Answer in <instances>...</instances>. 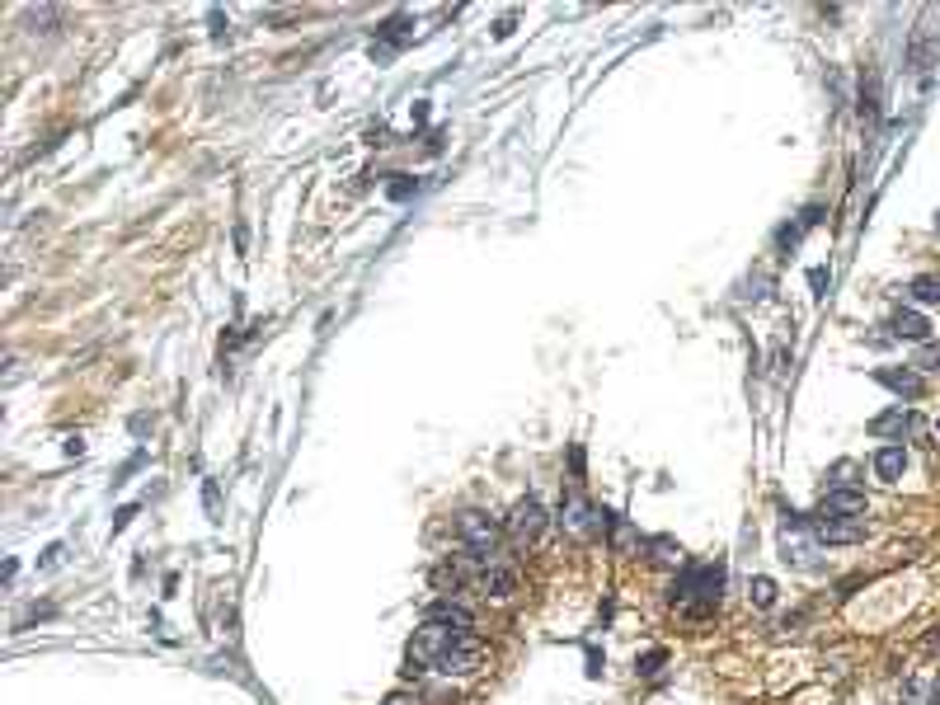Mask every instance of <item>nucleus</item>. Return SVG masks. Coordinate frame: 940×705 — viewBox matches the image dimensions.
Returning <instances> with one entry per match:
<instances>
[{"label": "nucleus", "mask_w": 940, "mask_h": 705, "mask_svg": "<svg viewBox=\"0 0 940 705\" xmlns=\"http://www.w3.org/2000/svg\"><path fill=\"white\" fill-rule=\"evenodd\" d=\"M822 540L813 536V517H799V512H781V559L790 569H804V574H818L822 569Z\"/></svg>", "instance_id": "1"}, {"label": "nucleus", "mask_w": 940, "mask_h": 705, "mask_svg": "<svg viewBox=\"0 0 940 705\" xmlns=\"http://www.w3.org/2000/svg\"><path fill=\"white\" fill-rule=\"evenodd\" d=\"M456 536H461L465 555H475V559H499V522H494L489 512H480V508L461 512V517H456Z\"/></svg>", "instance_id": "2"}, {"label": "nucleus", "mask_w": 940, "mask_h": 705, "mask_svg": "<svg viewBox=\"0 0 940 705\" xmlns=\"http://www.w3.org/2000/svg\"><path fill=\"white\" fill-rule=\"evenodd\" d=\"M606 522H611V512H602V508L588 503L578 484L564 494V503H559V527L564 531H574V536H602Z\"/></svg>", "instance_id": "3"}, {"label": "nucleus", "mask_w": 940, "mask_h": 705, "mask_svg": "<svg viewBox=\"0 0 940 705\" xmlns=\"http://www.w3.org/2000/svg\"><path fill=\"white\" fill-rule=\"evenodd\" d=\"M540 531H546V508H540L536 499H522L512 508L508 517V536H512V546H536Z\"/></svg>", "instance_id": "4"}, {"label": "nucleus", "mask_w": 940, "mask_h": 705, "mask_svg": "<svg viewBox=\"0 0 940 705\" xmlns=\"http://www.w3.org/2000/svg\"><path fill=\"white\" fill-rule=\"evenodd\" d=\"M813 536L822 546H856L870 536L865 517H813Z\"/></svg>", "instance_id": "5"}, {"label": "nucleus", "mask_w": 940, "mask_h": 705, "mask_svg": "<svg viewBox=\"0 0 940 705\" xmlns=\"http://www.w3.org/2000/svg\"><path fill=\"white\" fill-rule=\"evenodd\" d=\"M475 583H480V593H489L494 602H503V597L517 593V569H512V564H503V559H489V564H480Z\"/></svg>", "instance_id": "6"}, {"label": "nucleus", "mask_w": 940, "mask_h": 705, "mask_svg": "<svg viewBox=\"0 0 940 705\" xmlns=\"http://www.w3.org/2000/svg\"><path fill=\"white\" fill-rule=\"evenodd\" d=\"M875 381L888 386L893 395H903V400H922L926 395V376L916 367H875Z\"/></svg>", "instance_id": "7"}, {"label": "nucleus", "mask_w": 940, "mask_h": 705, "mask_svg": "<svg viewBox=\"0 0 940 705\" xmlns=\"http://www.w3.org/2000/svg\"><path fill=\"white\" fill-rule=\"evenodd\" d=\"M423 621H437V625H452V630H475V611H470L465 602L437 597V602H428V611H423Z\"/></svg>", "instance_id": "8"}, {"label": "nucleus", "mask_w": 940, "mask_h": 705, "mask_svg": "<svg viewBox=\"0 0 940 705\" xmlns=\"http://www.w3.org/2000/svg\"><path fill=\"white\" fill-rule=\"evenodd\" d=\"M912 409H903V405H893V409H884V414H875L870 418V437H888V442H903L907 433H912Z\"/></svg>", "instance_id": "9"}, {"label": "nucleus", "mask_w": 940, "mask_h": 705, "mask_svg": "<svg viewBox=\"0 0 940 705\" xmlns=\"http://www.w3.org/2000/svg\"><path fill=\"white\" fill-rule=\"evenodd\" d=\"M865 512V489H828L818 503V517H860Z\"/></svg>", "instance_id": "10"}, {"label": "nucleus", "mask_w": 940, "mask_h": 705, "mask_svg": "<svg viewBox=\"0 0 940 705\" xmlns=\"http://www.w3.org/2000/svg\"><path fill=\"white\" fill-rule=\"evenodd\" d=\"M893 339H912V343H926L931 339V320L922 311H912V306H903L898 315H893Z\"/></svg>", "instance_id": "11"}, {"label": "nucleus", "mask_w": 940, "mask_h": 705, "mask_svg": "<svg viewBox=\"0 0 940 705\" xmlns=\"http://www.w3.org/2000/svg\"><path fill=\"white\" fill-rule=\"evenodd\" d=\"M903 470H907V452H903V442H888L875 452V475L884 484H898L903 480Z\"/></svg>", "instance_id": "12"}, {"label": "nucleus", "mask_w": 940, "mask_h": 705, "mask_svg": "<svg viewBox=\"0 0 940 705\" xmlns=\"http://www.w3.org/2000/svg\"><path fill=\"white\" fill-rule=\"evenodd\" d=\"M606 536H611V550H616V555H634V550H640V536H634V527L625 522V517H616V512H611V522H606Z\"/></svg>", "instance_id": "13"}, {"label": "nucleus", "mask_w": 940, "mask_h": 705, "mask_svg": "<svg viewBox=\"0 0 940 705\" xmlns=\"http://www.w3.org/2000/svg\"><path fill=\"white\" fill-rule=\"evenodd\" d=\"M907 296H912L916 306H940V273L912 277V282H907Z\"/></svg>", "instance_id": "14"}, {"label": "nucleus", "mask_w": 940, "mask_h": 705, "mask_svg": "<svg viewBox=\"0 0 940 705\" xmlns=\"http://www.w3.org/2000/svg\"><path fill=\"white\" fill-rule=\"evenodd\" d=\"M649 559H653V564H668V569H677V564H682V546H677L672 536H653V540H649Z\"/></svg>", "instance_id": "15"}, {"label": "nucleus", "mask_w": 940, "mask_h": 705, "mask_svg": "<svg viewBox=\"0 0 940 705\" xmlns=\"http://www.w3.org/2000/svg\"><path fill=\"white\" fill-rule=\"evenodd\" d=\"M828 489H860V465L856 461H837L828 470Z\"/></svg>", "instance_id": "16"}, {"label": "nucleus", "mask_w": 940, "mask_h": 705, "mask_svg": "<svg viewBox=\"0 0 940 705\" xmlns=\"http://www.w3.org/2000/svg\"><path fill=\"white\" fill-rule=\"evenodd\" d=\"M747 593H752V602H757V606H771V602H776V583H771L766 574H757V578L747 583Z\"/></svg>", "instance_id": "17"}, {"label": "nucleus", "mask_w": 940, "mask_h": 705, "mask_svg": "<svg viewBox=\"0 0 940 705\" xmlns=\"http://www.w3.org/2000/svg\"><path fill=\"white\" fill-rule=\"evenodd\" d=\"M663 663H668V649H649V653L640 658V672H644V677H653Z\"/></svg>", "instance_id": "18"}, {"label": "nucleus", "mask_w": 940, "mask_h": 705, "mask_svg": "<svg viewBox=\"0 0 940 705\" xmlns=\"http://www.w3.org/2000/svg\"><path fill=\"white\" fill-rule=\"evenodd\" d=\"M912 367H926V371H940V348H926L922 358H916Z\"/></svg>", "instance_id": "19"}, {"label": "nucleus", "mask_w": 940, "mask_h": 705, "mask_svg": "<svg viewBox=\"0 0 940 705\" xmlns=\"http://www.w3.org/2000/svg\"><path fill=\"white\" fill-rule=\"evenodd\" d=\"M409 193H414V183L400 174V183H390V198H409Z\"/></svg>", "instance_id": "20"}, {"label": "nucleus", "mask_w": 940, "mask_h": 705, "mask_svg": "<svg viewBox=\"0 0 940 705\" xmlns=\"http://www.w3.org/2000/svg\"><path fill=\"white\" fill-rule=\"evenodd\" d=\"M809 282H813V292L822 296V287H828V268H813V273H809Z\"/></svg>", "instance_id": "21"}, {"label": "nucleus", "mask_w": 940, "mask_h": 705, "mask_svg": "<svg viewBox=\"0 0 940 705\" xmlns=\"http://www.w3.org/2000/svg\"><path fill=\"white\" fill-rule=\"evenodd\" d=\"M386 705H409L405 696H386Z\"/></svg>", "instance_id": "22"}, {"label": "nucleus", "mask_w": 940, "mask_h": 705, "mask_svg": "<svg viewBox=\"0 0 940 705\" xmlns=\"http://www.w3.org/2000/svg\"><path fill=\"white\" fill-rule=\"evenodd\" d=\"M935 230H940V212H935Z\"/></svg>", "instance_id": "23"}]
</instances>
